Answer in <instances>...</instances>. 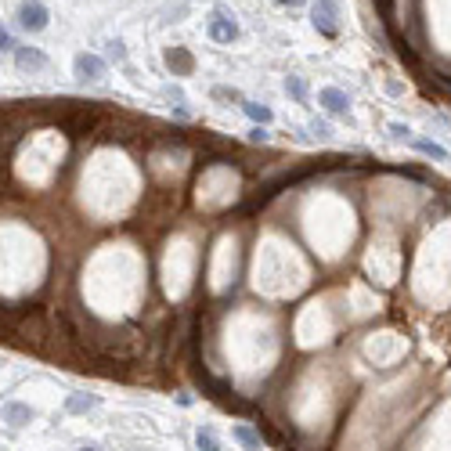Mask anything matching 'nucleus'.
I'll return each instance as SVG.
<instances>
[{
  "label": "nucleus",
  "instance_id": "f257e3e1",
  "mask_svg": "<svg viewBox=\"0 0 451 451\" xmlns=\"http://www.w3.org/2000/svg\"><path fill=\"white\" fill-rule=\"evenodd\" d=\"M11 336H19V343L29 347V350H47V340L55 336V329H51V318L40 307H19Z\"/></svg>",
  "mask_w": 451,
  "mask_h": 451
},
{
  "label": "nucleus",
  "instance_id": "f03ea898",
  "mask_svg": "<svg viewBox=\"0 0 451 451\" xmlns=\"http://www.w3.org/2000/svg\"><path fill=\"white\" fill-rule=\"evenodd\" d=\"M47 4L44 0H22L19 8V26L26 29V33H40V29H47Z\"/></svg>",
  "mask_w": 451,
  "mask_h": 451
},
{
  "label": "nucleus",
  "instance_id": "7ed1b4c3",
  "mask_svg": "<svg viewBox=\"0 0 451 451\" xmlns=\"http://www.w3.org/2000/svg\"><path fill=\"white\" fill-rule=\"evenodd\" d=\"M73 73H76V79H84V84H98V79L105 76V58L79 51L73 58Z\"/></svg>",
  "mask_w": 451,
  "mask_h": 451
},
{
  "label": "nucleus",
  "instance_id": "20e7f679",
  "mask_svg": "<svg viewBox=\"0 0 451 451\" xmlns=\"http://www.w3.org/2000/svg\"><path fill=\"white\" fill-rule=\"evenodd\" d=\"M311 22H314V29H318L321 37H340V26H336V4H332V0H318Z\"/></svg>",
  "mask_w": 451,
  "mask_h": 451
},
{
  "label": "nucleus",
  "instance_id": "39448f33",
  "mask_svg": "<svg viewBox=\"0 0 451 451\" xmlns=\"http://www.w3.org/2000/svg\"><path fill=\"white\" fill-rule=\"evenodd\" d=\"M209 37H213L217 44H231V40L238 37V22L228 19V15L217 8V11H213V19H209Z\"/></svg>",
  "mask_w": 451,
  "mask_h": 451
},
{
  "label": "nucleus",
  "instance_id": "423d86ee",
  "mask_svg": "<svg viewBox=\"0 0 451 451\" xmlns=\"http://www.w3.org/2000/svg\"><path fill=\"white\" fill-rule=\"evenodd\" d=\"M163 58H166V66H170L173 76H191V73H195V58H191L188 47H166Z\"/></svg>",
  "mask_w": 451,
  "mask_h": 451
},
{
  "label": "nucleus",
  "instance_id": "0eeeda50",
  "mask_svg": "<svg viewBox=\"0 0 451 451\" xmlns=\"http://www.w3.org/2000/svg\"><path fill=\"white\" fill-rule=\"evenodd\" d=\"M15 61H19L22 73H40L47 69V55L40 47H15Z\"/></svg>",
  "mask_w": 451,
  "mask_h": 451
},
{
  "label": "nucleus",
  "instance_id": "6e6552de",
  "mask_svg": "<svg viewBox=\"0 0 451 451\" xmlns=\"http://www.w3.org/2000/svg\"><path fill=\"white\" fill-rule=\"evenodd\" d=\"M321 105H325L329 112H336V116H347V108H350V98L340 90V87H325L321 90Z\"/></svg>",
  "mask_w": 451,
  "mask_h": 451
},
{
  "label": "nucleus",
  "instance_id": "1a4fd4ad",
  "mask_svg": "<svg viewBox=\"0 0 451 451\" xmlns=\"http://www.w3.org/2000/svg\"><path fill=\"white\" fill-rule=\"evenodd\" d=\"M90 408H98V394H69V401H66L69 415H84Z\"/></svg>",
  "mask_w": 451,
  "mask_h": 451
},
{
  "label": "nucleus",
  "instance_id": "9d476101",
  "mask_svg": "<svg viewBox=\"0 0 451 451\" xmlns=\"http://www.w3.org/2000/svg\"><path fill=\"white\" fill-rule=\"evenodd\" d=\"M4 423L29 426V423H33V408H29V405H4Z\"/></svg>",
  "mask_w": 451,
  "mask_h": 451
},
{
  "label": "nucleus",
  "instance_id": "9b49d317",
  "mask_svg": "<svg viewBox=\"0 0 451 451\" xmlns=\"http://www.w3.org/2000/svg\"><path fill=\"white\" fill-rule=\"evenodd\" d=\"M412 144L423 155H430V159H437V163H448V148H441L437 141H426V137H412Z\"/></svg>",
  "mask_w": 451,
  "mask_h": 451
},
{
  "label": "nucleus",
  "instance_id": "f8f14e48",
  "mask_svg": "<svg viewBox=\"0 0 451 451\" xmlns=\"http://www.w3.org/2000/svg\"><path fill=\"white\" fill-rule=\"evenodd\" d=\"M231 437H235L238 444H242L246 451H260V437H256V433H253L249 426H242V423H238V426L231 430Z\"/></svg>",
  "mask_w": 451,
  "mask_h": 451
},
{
  "label": "nucleus",
  "instance_id": "ddd939ff",
  "mask_svg": "<svg viewBox=\"0 0 451 451\" xmlns=\"http://www.w3.org/2000/svg\"><path fill=\"white\" fill-rule=\"evenodd\" d=\"M242 112L249 119H256V123H271V108L260 105V102H242Z\"/></svg>",
  "mask_w": 451,
  "mask_h": 451
},
{
  "label": "nucleus",
  "instance_id": "4468645a",
  "mask_svg": "<svg viewBox=\"0 0 451 451\" xmlns=\"http://www.w3.org/2000/svg\"><path fill=\"white\" fill-rule=\"evenodd\" d=\"M195 444H199V451H220V441H217V433L209 426L195 433Z\"/></svg>",
  "mask_w": 451,
  "mask_h": 451
},
{
  "label": "nucleus",
  "instance_id": "2eb2a0df",
  "mask_svg": "<svg viewBox=\"0 0 451 451\" xmlns=\"http://www.w3.org/2000/svg\"><path fill=\"white\" fill-rule=\"evenodd\" d=\"M285 90L293 94L296 102H307V84H303L300 76H285Z\"/></svg>",
  "mask_w": 451,
  "mask_h": 451
},
{
  "label": "nucleus",
  "instance_id": "dca6fc26",
  "mask_svg": "<svg viewBox=\"0 0 451 451\" xmlns=\"http://www.w3.org/2000/svg\"><path fill=\"white\" fill-rule=\"evenodd\" d=\"M105 47H108V58H112V61H126V47H123V40H108Z\"/></svg>",
  "mask_w": 451,
  "mask_h": 451
},
{
  "label": "nucleus",
  "instance_id": "f3484780",
  "mask_svg": "<svg viewBox=\"0 0 451 451\" xmlns=\"http://www.w3.org/2000/svg\"><path fill=\"white\" fill-rule=\"evenodd\" d=\"M0 51H15V40H11V33L4 26H0Z\"/></svg>",
  "mask_w": 451,
  "mask_h": 451
},
{
  "label": "nucleus",
  "instance_id": "a211bd4d",
  "mask_svg": "<svg viewBox=\"0 0 451 451\" xmlns=\"http://www.w3.org/2000/svg\"><path fill=\"white\" fill-rule=\"evenodd\" d=\"M213 98H235L238 102V90L235 87H213Z\"/></svg>",
  "mask_w": 451,
  "mask_h": 451
},
{
  "label": "nucleus",
  "instance_id": "6ab92c4d",
  "mask_svg": "<svg viewBox=\"0 0 451 451\" xmlns=\"http://www.w3.org/2000/svg\"><path fill=\"white\" fill-rule=\"evenodd\" d=\"M390 134H394V137H405V141L412 137V131H408L405 123H390Z\"/></svg>",
  "mask_w": 451,
  "mask_h": 451
},
{
  "label": "nucleus",
  "instance_id": "aec40b11",
  "mask_svg": "<svg viewBox=\"0 0 451 451\" xmlns=\"http://www.w3.org/2000/svg\"><path fill=\"white\" fill-rule=\"evenodd\" d=\"M249 141L264 144V141H267V131H264V126H253V131H249Z\"/></svg>",
  "mask_w": 451,
  "mask_h": 451
},
{
  "label": "nucleus",
  "instance_id": "412c9836",
  "mask_svg": "<svg viewBox=\"0 0 451 451\" xmlns=\"http://www.w3.org/2000/svg\"><path fill=\"white\" fill-rule=\"evenodd\" d=\"M311 131H314L318 137H329V123H321V119H314V123H311Z\"/></svg>",
  "mask_w": 451,
  "mask_h": 451
},
{
  "label": "nucleus",
  "instance_id": "4be33fe9",
  "mask_svg": "<svg viewBox=\"0 0 451 451\" xmlns=\"http://www.w3.org/2000/svg\"><path fill=\"white\" fill-rule=\"evenodd\" d=\"M278 4H282V8H300L303 0H278Z\"/></svg>",
  "mask_w": 451,
  "mask_h": 451
},
{
  "label": "nucleus",
  "instance_id": "5701e85b",
  "mask_svg": "<svg viewBox=\"0 0 451 451\" xmlns=\"http://www.w3.org/2000/svg\"><path fill=\"white\" fill-rule=\"evenodd\" d=\"M79 451H98V448H79Z\"/></svg>",
  "mask_w": 451,
  "mask_h": 451
}]
</instances>
